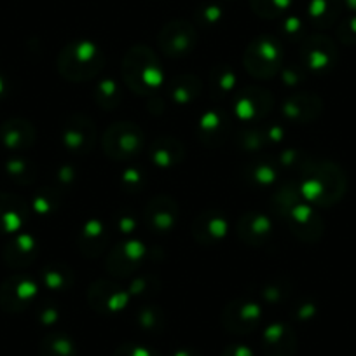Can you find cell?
Returning a JSON list of instances; mask_svg holds the SVG:
<instances>
[{
  "label": "cell",
  "instance_id": "1",
  "mask_svg": "<svg viewBox=\"0 0 356 356\" xmlns=\"http://www.w3.org/2000/svg\"><path fill=\"white\" fill-rule=\"evenodd\" d=\"M35 283L26 276H13L0 286V306L6 311L18 313L25 309L35 296Z\"/></svg>",
  "mask_w": 356,
  "mask_h": 356
},
{
  "label": "cell",
  "instance_id": "2",
  "mask_svg": "<svg viewBox=\"0 0 356 356\" xmlns=\"http://www.w3.org/2000/svg\"><path fill=\"white\" fill-rule=\"evenodd\" d=\"M102 61H104V56L98 53L93 44H75V46L65 49L63 54H61L60 70L65 77H72L77 65H86V68L95 75L102 68Z\"/></svg>",
  "mask_w": 356,
  "mask_h": 356
},
{
  "label": "cell",
  "instance_id": "3",
  "mask_svg": "<svg viewBox=\"0 0 356 356\" xmlns=\"http://www.w3.org/2000/svg\"><path fill=\"white\" fill-rule=\"evenodd\" d=\"M26 208L19 197L0 193V234H13L23 225Z\"/></svg>",
  "mask_w": 356,
  "mask_h": 356
},
{
  "label": "cell",
  "instance_id": "4",
  "mask_svg": "<svg viewBox=\"0 0 356 356\" xmlns=\"http://www.w3.org/2000/svg\"><path fill=\"white\" fill-rule=\"evenodd\" d=\"M296 346L292 330L282 325H275L264 335V351L267 356H293Z\"/></svg>",
  "mask_w": 356,
  "mask_h": 356
},
{
  "label": "cell",
  "instance_id": "5",
  "mask_svg": "<svg viewBox=\"0 0 356 356\" xmlns=\"http://www.w3.org/2000/svg\"><path fill=\"white\" fill-rule=\"evenodd\" d=\"M35 253H37V246L32 236L22 234L18 236V238L13 239V241L6 246L4 259L9 266L22 267V266H26V264H32Z\"/></svg>",
  "mask_w": 356,
  "mask_h": 356
},
{
  "label": "cell",
  "instance_id": "6",
  "mask_svg": "<svg viewBox=\"0 0 356 356\" xmlns=\"http://www.w3.org/2000/svg\"><path fill=\"white\" fill-rule=\"evenodd\" d=\"M0 138L9 149H23L33 140V131L26 121H8L0 128Z\"/></svg>",
  "mask_w": 356,
  "mask_h": 356
},
{
  "label": "cell",
  "instance_id": "7",
  "mask_svg": "<svg viewBox=\"0 0 356 356\" xmlns=\"http://www.w3.org/2000/svg\"><path fill=\"white\" fill-rule=\"evenodd\" d=\"M307 56L313 58V68H328L335 60V46L327 37H313Z\"/></svg>",
  "mask_w": 356,
  "mask_h": 356
},
{
  "label": "cell",
  "instance_id": "8",
  "mask_svg": "<svg viewBox=\"0 0 356 356\" xmlns=\"http://www.w3.org/2000/svg\"><path fill=\"white\" fill-rule=\"evenodd\" d=\"M339 11V0H313L309 6V16L318 26H330L337 19Z\"/></svg>",
  "mask_w": 356,
  "mask_h": 356
},
{
  "label": "cell",
  "instance_id": "9",
  "mask_svg": "<svg viewBox=\"0 0 356 356\" xmlns=\"http://www.w3.org/2000/svg\"><path fill=\"white\" fill-rule=\"evenodd\" d=\"M40 356H75V348L65 335H47L40 344Z\"/></svg>",
  "mask_w": 356,
  "mask_h": 356
},
{
  "label": "cell",
  "instance_id": "10",
  "mask_svg": "<svg viewBox=\"0 0 356 356\" xmlns=\"http://www.w3.org/2000/svg\"><path fill=\"white\" fill-rule=\"evenodd\" d=\"M253 11L264 18H276L289 8L290 0H250Z\"/></svg>",
  "mask_w": 356,
  "mask_h": 356
},
{
  "label": "cell",
  "instance_id": "11",
  "mask_svg": "<svg viewBox=\"0 0 356 356\" xmlns=\"http://www.w3.org/2000/svg\"><path fill=\"white\" fill-rule=\"evenodd\" d=\"M339 39L346 44H356V16L346 19L339 26Z\"/></svg>",
  "mask_w": 356,
  "mask_h": 356
},
{
  "label": "cell",
  "instance_id": "12",
  "mask_svg": "<svg viewBox=\"0 0 356 356\" xmlns=\"http://www.w3.org/2000/svg\"><path fill=\"white\" fill-rule=\"evenodd\" d=\"M115 356H157L152 349H147L143 346L124 344L115 351Z\"/></svg>",
  "mask_w": 356,
  "mask_h": 356
},
{
  "label": "cell",
  "instance_id": "13",
  "mask_svg": "<svg viewBox=\"0 0 356 356\" xmlns=\"http://www.w3.org/2000/svg\"><path fill=\"white\" fill-rule=\"evenodd\" d=\"M222 356H253V355L248 348H245V346H231V348L225 349Z\"/></svg>",
  "mask_w": 356,
  "mask_h": 356
},
{
  "label": "cell",
  "instance_id": "14",
  "mask_svg": "<svg viewBox=\"0 0 356 356\" xmlns=\"http://www.w3.org/2000/svg\"><path fill=\"white\" fill-rule=\"evenodd\" d=\"M346 4H348L349 9H353V11H356V0H344Z\"/></svg>",
  "mask_w": 356,
  "mask_h": 356
}]
</instances>
